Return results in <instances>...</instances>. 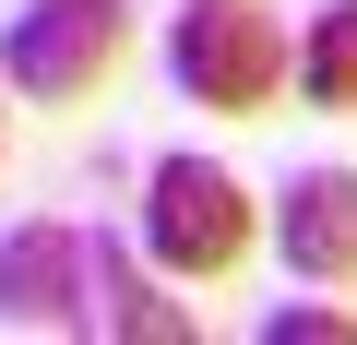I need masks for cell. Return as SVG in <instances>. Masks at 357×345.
I'll return each instance as SVG.
<instances>
[{"mask_svg": "<svg viewBox=\"0 0 357 345\" xmlns=\"http://www.w3.org/2000/svg\"><path fill=\"white\" fill-rule=\"evenodd\" d=\"M167 72H178V95L215 107V119H274V95H286V36H274L262 0H191V13L167 24Z\"/></svg>", "mask_w": 357, "mask_h": 345, "instance_id": "1", "label": "cell"}, {"mask_svg": "<svg viewBox=\"0 0 357 345\" xmlns=\"http://www.w3.org/2000/svg\"><path fill=\"white\" fill-rule=\"evenodd\" d=\"M250 238H262V215H250V191L227 179L215 155H155L143 167V250L167 262V274H238L250 262Z\"/></svg>", "mask_w": 357, "mask_h": 345, "instance_id": "2", "label": "cell"}, {"mask_svg": "<svg viewBox=\"0 0 357 345\" xmlns=\"http://www.w3.org/2000/svg\"><path fill=\"white\" fill-rule=\"evenodd\" d=\"M131 48V0H24L0 24V84L24 107H84Z\"/></svg>", "mask_w": 357, "mask_h": 345, "instance_id": "3", "label": "cell"}, {"mask_svg": "<svg viewBox=\"0 0 357 345\" xmlns=\"http://www.w3.org/2000/svg\"><path fill=\"white\" fill-rule=\"evenodd\" d=\"M0 333H96L84 321V227L0 238Z\"/></svg>", "mask_w": 357, "mask_h": 345, "instance_id": "4", "label": "cell"}, {"mask_svg": "<svg viewBox=\"0 0 357 345\" xmlns=\"http://www.w3.org/2000/svg\"><path fill=\"white\" fill-rule=\"evenodd\" d=\"M274 250L298 286H357V167H298L274 203Z\"/></svg>", "mask_w": 357, "mask_h": 345, "instance_id": "5", "label": "cell"}, {"mask_svg": "<svg viewBox=\"0 0 357 345\" xmlns=\"http://www.w3.org/2000/svg\"><path fill=\"white\" fill-rule=\"evenodd\" d=\"M84 321L119 333V345H191V333H203L143 262H119V238H84Z\"/></svg>", "mask_w": 357, "mask_h": 345, "instance_id": "6", "label": "cell"}, {"mask_svg": "<svg viewBox=\"0 0 357 345\" xmlns=\"http://www.w3.org/2000/svg\"><path fill=\"white\" fill-rule=\"evenodd\" d=\"M286 84H298L310 107L357 119V0H321V13H310V36L286 48Z\"/></svg>", "mask_w": 357, "mask_h": 345, "instance_id": "7", "label": "cell"}, {"mask_svg": "<svg viewBox=\"0 0 357 345\" xmlns=\"http://www.w3.org/2000/svg\"><path fill=\"white\" fill-rule=\"evenodd\" d=\"M262 345H357V309H274Z\"/></svg>", "mask_w": 357, "mask_h": 345, "instance_id": "8", "label": "cell"}, {"mask_svg": "<svg viewBox=\"0 0 357 345\" xmlns=\"http://www.w3.org/2000/svg\"><path fill=\"white\" fill-rule=\"evenodd\" d=\"M0 143H13V107H0Z\"/></svg>", "mask_w": 357, "mask_h": 345, "instance_id": "9", "label": "cell"}]
</instances>
